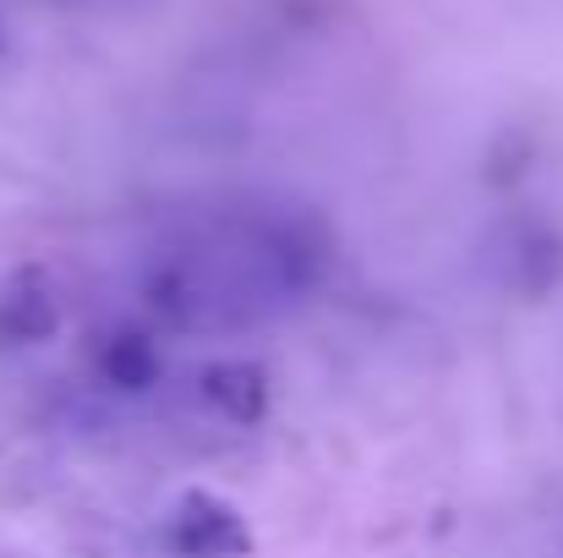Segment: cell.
<instances>
[{"mask_svg": "<svg viewBox=\"0 0 563 558\" xmlns=\"http://www.w3.org/2000/svg\"><path fill=\"white\" fill-rule=\"evenodd\" d=\"M329 241L307 214H224L165 247L148 269V313L170 329H235L323 280Z\"/></svg>", "mask_w": 563, "mask_h": 558, "instance_id": "1", "label": "cell"}, {"mask_svg": "<svg viewBox=\"0 0 563 558\" xmlns=\"http://www.w3.org/2000/svg\"><path fill=\"white\" fill-rule=\"evenodd\" d=\"M165 554L170 558H252V526L246 515L208 493V488H187L176 499V510L165 515Z\"/></svg>", "mask_w": 563, "mask_h": 558, "instance_id": "2", "label": "cell"}, {"mask_svg": "<svg viewBox=\"0 0 563 558\" xmlns=\"http://www.w3.org/2000/svg\"><path fill=\"white\" fill-rule=\"evenodd\" d=\"M93 368H99V378H104L110 389H121V394H143V389L159 383L165 351H159V340H154L148 329H132V324H126V329H110V335L99 340Z\"/></svg>", "mask_w": 563, "mask_h": 558, "instance_id": "3", "label": "cell"}, {"mask_svg": "<svg viewBox=\"0 0 563 558\" xmlns=\"http://www.w3.org/2000/svg\"><path fill=\"white\" fill-rule=\"evenodd\" d=\"M55 335V302L38 269H22L0 291V346H38Z\"/></svg>", "mask_w": 563, "mask_h": 558, "instance_id": "4", "label": "cell"}, {"mask_svg": "<svg viewBox=\"0 0 563 558\" xmlns=\"http://www.w3.org/2000/svg\"><path fill=\"white\" fill-rule=\"evenodd\" d=\"M197 389H202V400L213 411H224L241 427H257L263 411H268V372L257 362H213L197 378Z\"/></svg>", "mask_w": 563, "mask_h": 558, "instance_id": "5", "label": "cell"}]
</instances>
